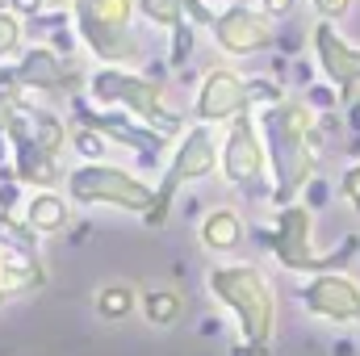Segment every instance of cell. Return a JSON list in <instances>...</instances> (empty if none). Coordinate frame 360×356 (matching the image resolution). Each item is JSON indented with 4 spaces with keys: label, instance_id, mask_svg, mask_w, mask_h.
<instances>
[{
    "label": "cell",
    "instance_id": "6da1fadb",
    "mask_svg": "<svg viewBox=\"0 0 360 356\" xmlns=\"http://www.w3.org/2000/svg\"><path fill=\"white\" fill-rule=\"evenodd\" d=\"M256 126H260V139H264V151H269L272 205L285 210L319 177L314 168H319V155H323V122L306 101L285 96L272 109H256Z\"/></svg>",
    "mask_w": 360,
    "mask_h": 356
},
{
    "label": "cell",
    "instance_id": "7a4b0ae2",
    "mask_svg": "<svg viewBox=\"0 0 360 356\" xmlns=\"http://www.w3.org/2000/svg\"><path fill=\"white\" fill-rule=\"evenodd\" d=\"M205 289L235 319L239 344L269 356L272 340H276V285L269 272L252 260H226L205 272Z\"/></svg>",
    "mask_w": 360,
    "mask_h": 356
},
{
    "label": "cell",
    "instance_id": "3957f363",
    "mask_svg": "<svg viewBox=\"0 0 360 356\" xmlns=\"http://www.w3.org/2000/svg\"><path fill=\"white\" fill-rule=\"evenodd\" d=\"M260 243L276 256V265L302 276H319V272H340L352 256L360 252V239L348 235L335 252H319L314 248V210H306L302 201L276 210L269 231H260Z\"/></svg>",
    "mask_w": 360,
    "mask_h": 356
},
{
    "label": "cell",
    "instance_id": "277c9868",
    "mask_svg": "<svg viewBox=\"0 0 360 356\" xmlns=\"http://www.w3.org/2000/svg\"><path fill=\"white\" fill-rule=\"evenodd\" d=\"M134 21H139L134 0H80L72 8L76 38L101 68H126L143 55Z\"/></svg>",
    "mask_w": 360,
    "mask_h": 356
},
{
    "label": "cell",
    "instance_id": "5b68a950",
    "mask_svg": "<svg viewBox=\"0 0 360 356\" xmlns=\"http://www.w3.org/2000/svg\"><path fill=\"white\" fill-rule=\"evenodd\" d=\"M218 147H222V134H218L214 126L193 122V126L180 134L176 147H172V155H168V164H164V180L155 184V205H151V214L143 218L147 227H164V222H168V214H172V205H176V193L184 184H197V180H205V177L218 172Z\"/></svg>",
    "mask_w": 360,
    "mask_h": 356
},
{
    "label": "cell",
    "instance_id": "8992f818",
    "mask_svg": "<svg viewBox=\"0 0 360 356\" xmlns=\"http://www.w3.org/2000/svg\"><path fill=\"white\" fill-rule=\"evenodd\" d=\"M63 189H68L72 205H109V210L139 214V218H147L155 205V184L139 172L117 168V164H76V168H68Z\"/></svg>",
    "mask_w": 360,
    "mask_h": 356
},
{
    "label": "cell",
    "instance_id": "52a82bcc",
    "mask_svg": "<svg viewBox=\"0 0 360 356\" xmlns=\"http://www.w3.org/2000/svg\"><path fill=\"white\" fill-rule=\"evenodd\" d=\"M218 172L231 189L248 193V197H269L272 201V184H269V151L256 126V113H243L226 126L222 147H218Z\"/></svg>",
    "mask_w": 360,
    "mask_h": 356
},
{
    "label": "cell",
    "instance_id": "ba28073f",
    "mask_svg": "<svg viewBox=\"0 0 360 356\" xmlns=\"http://www.w3.org/2000/svg\"><path fill=\"white\" fill-rule=\"evenodd\" d=\"M89 96L96 101V109H122L143 126H155L160 117L172 113L164 84L147 80L143 72H126V68H92Z\"/></svg>",
    "mask_w": 360,
    "mask_h": 356
},
{
    "label": "cell",
    "instance_id": "9c48e42d",
    "mask_svg": "<svg viewBox=\"0 0 360 356\" xmlns=\"http://www.w3.org/2000/svg\"><path fill=\"white\" fill-rule=\"evenodd\" d=\"M17 68V89L30 96H68L76 101L80 89H89V72L80 59H68L51 46H25Z\"/></svg>",
    "mask_w": 360,
    "mask_h": 356
},
{
    "label": "cell",
    "instance_id": "30bf717a",
    "mask_svg": "<svg viewBox=\"0 0 360 356\" xmlns=\"http://www.w3.org/2000/svg\"><path fill=\"white\" fill-rule=\"evenodd\" d=\"M210 38L226 59H256L276 46L281 34H276V21H269L256 4H226L210 25Z\"/></svg>",
    "mask_w": 360,
    "mask_h": 356
},
{
    "label": "cell",
    "instance_id": "8fae6325",
    "mask_svg": "<svg viewBox=\"0 0 360 356\" xmlns=\"http://www.w3.org/2000/svg\"><path fill=\"white\" fill-rule=\"evenodd\" d=\"M243 113H256L252 96H248V76L231 63L210 68L197 84V96H193V117L201 126H231Z\"/></svg>",
    "mask_w": 360,
    "mask_h": 356
},
{
    "label": "cell",
    "instance_id": "7c38bea8",
    "mask_svg": "<svg viewBox=\"0 0 360 356\" xmlns=\"http://www.w3.org/2000/svg\"><path fill=\"white\" fill-rule=\"evenodd\" d=\"M72 122L96 130L105 143L126 147L130 155H139V164H143V168H155V155L164 151V143H160L143 122H134V117H130V113H122V109H92L84 96H76V101H72Z\"/></svg>",
    "mask_w": 360,
    "mask_h": 356
},
{
    "label": "cell",
    "instance_id": "4fadbf2b",
    "mask_svg": "<svg viewBox=\"0 0 360 356\" xmlns=\"http://www.w3.org/2000/svg\"><path fill=\"white\" fill-rule=\"evenodd\" d=\"M310 46H314V59H319L323 80L340 92V105L360 101V46L356 42H348L335 30V21H314Z\"/></svg>",
    "mask_w": 360,
    "mask_h": 356
},
{
    "label": "cell",
    "instance_id": "5bb4252c",
    "mask_svg": "<svg viewBox=\"0 0 360 356\" xmlns=\"http://www.w3.org/2000/svg\"><path fill=\"white\" fill-rule=\"evenodd\" d=\"M297 302L306 306V314L323 319V323H356L360 327V281L348 272H319L297 289Z\"/></svg>",
    "mask_w": 360,
    "mask_h": 356
},
{
    "label": "cell",
    "instance_id": "9a60e30c",
    "mask_svg": "<svg viewBox=\"0 0 360 356\" xmlns=\"http://www.w3.org/2000/svg\"><path fill=\"white\" fill-rule=\"evenodd\" d=\"M243 239H248V222H243V214L231 210V205H214V210H205L201 222H197V243H201L210 256H231V252L243 248Z\"/></svg>",
    "mask_w": 360,
    "mask_h": 356
},
{
    "label": "cell",
    "instance_id": "2e32d148",
    "mask_svg": "<svg viewBox=\"0 0 360 356\" xmlns=\"http://www.w3.org/2000/svg\"><path fill=\"white\" fill-rule=\"evenodd\" d=\"M25 227L38 235V239H55L72 227V197L59 193V189H42V193H30L25 201Z\"/></svg>",
    "mask_w": 360,
    "mask_h": 356
},
{
    "label": "cell",
    "instance_id": "e0dca14e",
    "mask_svg": "<svg viewBox=\"0 0 360 356\" xmlns=\"http://www.w3.org/2000/svg\"><path fill=\"white\" fill-rule=\"evenodd\" d=\"M30 109V134L38 143V151H46L51 160L63 164V151L72 147V122H63L55 109H42V105H25Z\"/></svg>",
    "mask_w": 360,
    "mask_h": 356
},
{
    "label": "cell",
    "instance_id": "ac0fdd59",
    "mask_svg": "<svg viewBox=\"0 0 360 356\" xmlns=\"http://www.w3.org/2000/svg\"><path fill=\"white\" fill-rule=\"evenodd\" d=\"M139 314H143L151 327H176L180 314H184V293H180L176 285L143 289V298H139Z\"/></svg>",
    "mask_w": 360,
    "mask_h": 356
},
{
    "label": "cell",
    "instance_id": "d6986e66",
    "mask_svg": "<svg viewBox=\"0 0 360 356\" xmlns=\"http://www.w3.org/2000/svg\"><path fill=\"white\" fill-rule=\"evenodd\" d=\"M139 298H143V289H134V285H126V281H109V285L96 289L92 306H96V319L122 323V319H130V314L139 310Z\"/></svg>",
    "mask_w": 360,
    "mask_h": 356
},
{
    "label": "cell",
    "instance_id": "ffe728a7",
    "mask_svg": "<svg viewBox=\"0 0 360 356\" xmlns=\"http://www.w3.org/2000/svg\"><path fill=\"white\" fill-rule=\"evenodd\" d=\"M38 235L25 227V218L17 214H0V252H13V256H38Z\"/></svg>",
    "mask_w": 360,
    "mask_h": 356
},
{
    "label": "cell",
    "instance_id": "44dd1931",
    "mask_svg": "<svg viewBox=\"0 0 360 356\" xmlns=\"http://www.w3.org/2000/svg\"><path fill=\"white\" fill-rule=\"evenodd\" d=\"M139 17L164 34H172L176 25H184V0H134Z\"/></svg>",
    "mask_w": 360,
    "mask_h": 356
},
{
    "label": "cell",
    "instance_id": "7402d4cb",
    "mask_svg": "<svg viewBox=\"0 0 360 356\" xmlns=\"http://www.w3.org/2000/svg\"><path fill=\"white\" fill-rule=\"evenodd\" d=\"M21 51H25V21L0 4V68L17 63Z\"/></svg>",
    "mask_w": 360,
    "mask_h": 356
},
{
    "label": "cell",
    "instance_id": "603a6c76",
    "mask_svg": "<svg viewBox=\"0 0 360 356\" xmlns=\"http://www.w3.org/2000/svg\"><path fill=\"white\" fill-rule=\"evenodd\" d=\"M72 30V13H42V17H34V21H25V42L30 46H51L59 34H68Z\"/></svg>",
    "mask_w": 360,
    "mask_h": 356
},
{
    "label": "cell",
    "instance_id": "cb8c5ba5",
    "mask_svg": "<svg viewBox=\"0 0 360 356\" xmlns=\"http://www.w3.org/2000/svg\"><path fill=\"white\" fill-rule=\"evenodd\" d=\"M72 151L80 155V164H109V160H105L109 143H105L96 130H89V126H76V122H72Z\"/></svg>",
    "mask_w": 360,
    "mask_h": 356
},
{
    "label": "cell",
    "instance_id": "d4e9b609",
    "mask_svg": "<svg viewBox=\"0 0 360 356\" xmlns=\"http://www.w3.org/2000/svg\"><path fill=\"white\" fill-rule=\"evenodd\" d=\"M193 55H197V30L184 21L168 34V68H188Z\"/></svg>",
    "mask_w": 360,
    "mask_h": 356
},
{
    "label": "cell",
    "instance_id": "484cf974",
    "mask_svg": "<svg viewBox=\"0 0 360 356\" xmlns=\"http://www.w3.org/2000/svg\"><path fill=\"white\" fill-rule=\"evenodd\" d=\"M248 96H252V109H272V105L285 101V89L272 76H252L248 80Z\"/></svg>",
    "mask_w": 360,
    "mask_h": 356
},
{
    "label": "cell",
    "instance_id": "4316f807",
    "mask_svg": "<svg viewBox=\"0 0 360 356\" xmlns=\"http://www.w3.org/2000/svg\"><path fill=\"white\" fill-rule=\"evenodd\" d=\"M21 109H25V92L21 89H0V134L13 130V122L21 117Z\"/></svg>",
    "mask_w": 360,
    "mask_h": 356
},
{
    "label": "cell",
    "instance_id": "83f0119b",
    "mask_svg": "<svg viewBox=\"0 0 360 356\" xmlns=\"http://www.w3.org/2000/svg\"><path fill=\"white\" fill-rule=\"evenodd\" d=\"M218 13H222V8H214L210 0H184V21H188L193 30H210V25L218 21Z\"/></svg>",
    "mask_w": 360,
    "mask_h": 356
},
{
    "label": "cell",
    "instance_id": "f1b7e54d",
    "mask_svg": "<svg viewBox=\"0 0 360 356\" xmlns=\"http://www.w3.org/2000/svg\"><path fill=\"white\" fill-rule=\"evenodd\" d=\"M25 184H17V180H0V214H25Z\"/></svg>",
    "mask_w": 360,
    "mask_h": 356
},
{
    "label": "cell",
    "instance_id": "f546056e",
    "mask_svg": "<svg viewBox=\"0 0 360 356\" xmlns=\"http://www.w3.org/2000/svg\"><path fill=\"white\" fill-rule=\"evenodd\" d=\"M302 101H306L314 113H327V109H335V105H340V92L331 89V84H310Z\"/></svg>",
    "mask_w": 360,
    "mask_h": 356
},
{
    "label": "cell",
    "instance_id": "4dcf8cb0",
    "mask_svg": "<svg viewBox=\"0 0 360 356\" xmlns=\"http://www.w3.org/2000/svg\"><path fill=\"white\" fill-rule=\"evenodd\" d=\"M340 193H344V201H348V205L360 214V160L348 168V172H344V180H340Z\"/></svg>",
    "mask_w": 360,
    "mask_h": 356
},
{
    "label": "cell",
    "instance_id": "1f68e13d",
    "mask_svg": "<svg viewBox=\"0 0 360 356\" xmlns=\"http://www.w3.org/2000/svg\"><path fill=\"white\" fill-rule=\"evenodd\" d=\"M297 4H302V0H260L256 8H260L269 21H289V17L297 13Z\"/></svg>",
    "mask_w": 360,
    "mask_h": 356
},
{
    "label": "cell",
    "instance_id": "d6a6232c",
    "mask_svg": "<svg viewBox=\"0 0 360 356\" xmlns=\"http://www.w3.org/2000/svg\"><path fill=\"white\" fill-rule=\"evenodd\" d=\"M356 0H310V8L319 13V21H340Z\"/></svg>",
    "mask_w": 360,
    "mask_h": 356
},
{
    "label": "cell",
    "instance_id": "836d02e7",
    "mask_svg": "<svg viewBox=\"0 0 360 356\" xmlns=\"http://www.w3.org/2000/svg\"><path fill=\"white\" fill-rule=\"evenodd\" d=\"M4 8H8V13H17L21 21H34V17H42V13H46V4H42V0H4Z\"/></svg>",
    "mask_w": 360,
    "mask_h": 356
},
{
    "label": "cell",
    "instance_id": "e575fe53",
    "mask_svg": "<svg viewBox=\"0 0 360 356\" xmlns=\"http://www.w3.org/2000/svg\"><path fill=\"white\" fill-rule=\"evenodd\" d=\"M302 197H306V201H302L306 210H319V205H327V180L314 177L310 184H306V193H302Z\"/></svg>",
    "mask_w": 360,
    "mask_h": 356
},
{
    "label": "cell",
    "instance_id": "d590c367",
    "mask_svg": "<svg viewBox=\"0 0 360 356\" xmlns=\"http://www.w3.org/2000/svg\"><path fill=\"white\" fill-rule=\"evenodd\" d=\"M8 252H0V306H8Z\"/></svg>",
    "mask_w": 360,
    "mask_h": 356
},
{
    "label": "cell",
    "instance_id": "8d00e7d4",
    "mask_svg": "<svg viewBox=\"0 0 360 356\" xmlns=\"http://www.w3.org/2000/svg\"><path fill=\"white\" fill-rule=\"evenodd\" d=\"M344 109H348V130H352V134H360V101L344 105Z\"/></svg>",
    "mask_w": 360,
    "mask_h": 356
},
{
    "label": "cell",
    "instance_id": "74e56055",
    "mask_svg": "<svg viewBox=\"0 0 360 356\" xmlns=\"http://www.w3.org/2000/svg\"><path fill=\"white\" fill-rule=\"evenodd\" d=\"M42 4H46L51 13H72V8H76L80 0H42Z\"/></svg>",
    "mask_w": 360,
    "mask_h": 356
},
{
    "label": "cell",
    "instance_id": "f35d334b",
    "mask_svg": "<svg viewBox=\"0 0 360 356\" xmlns=\"http://www.w3.org/2000/svg\"><path fill=\"white\" fill-rule=\"evenodd\" d=\"M13 164V147H8V139L0 134V168H8Z\"/></svg>",
    "mask_w": 360,
    "mask_h": 356
},
{
    "label": "cell",
    "instance_id": "ab89813d",
    "mask_svg": "<svg viewBox=\"0 0 360 356\" xmlns=\"http://www.w3.org/2000/svg\"><path fill=\"white\" fill-rule=\"evenodd\" d=\"M231 356H260V352H252L248 344H235V348H231Z\"/></svg>",
    "mask_w": 360,
    "mask_h": 356
}]
</instances>
